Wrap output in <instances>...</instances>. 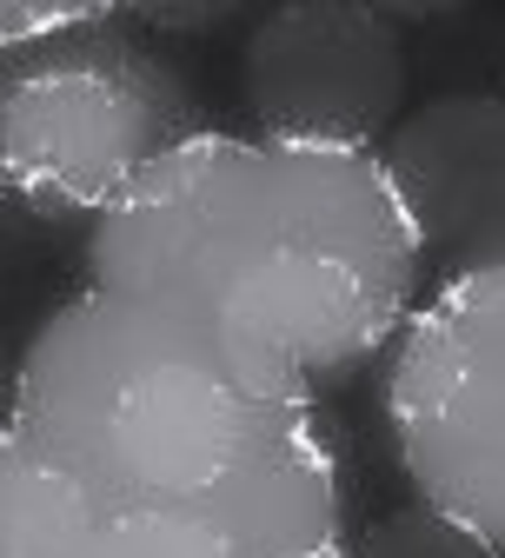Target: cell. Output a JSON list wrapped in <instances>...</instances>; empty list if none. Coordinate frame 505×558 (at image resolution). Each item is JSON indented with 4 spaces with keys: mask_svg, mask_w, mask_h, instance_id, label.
I'll return each mask as SVG.
<instances>
[{
    "mask_svg": "<svg viewBox=\"0 0 505 558\" xmlns=\"http://www.w3.org/2000/svg\"><path fill=\"white\" fill-rule=\"evenodd\" d=\"M87 287L193 306L333 392L425 300V259L373 147L200 126L87 227Z\"/></svg>",
    "mask_w": 505,
    "mask_h": 558,
    "instance_id": "cell-1",
    "label": "cell"
},
{
    "mask_svg": "<svg viewBox=\"0 0 505 558\" xmlns=\"http://www.w3.org/2000/svg\"><path fill=\"white\" fill-rule=\"evenodd\" d=\"M320 392L193 306L81 287L8 379L0 446L81 499H220L326 446Z\"/></svg>",
    "mask_w": 505,
    "mask_h": 558,
    "instance_id": "cell-2",
    "label": "cell"
},
{
    "mask_svg": "<svg viewBox=\"0 0 505 558\" xmlns=\"http://www.w3.org/2000/svg\"><path fill=\"white\" fill-rule=\"evenodd\" d=\"M187 133H200L187 74L120 8L0 53V206L40 227H94Z\"/></svg>",
    "mask_w": 505,
    "mask_h": 558,
    "instance_id": "cell-3",
    "label": "cell"
},
{
    "mask_svg": "<svg viewBox=\"0 0 505 558\" xmlns=\"http://www.w3.org/2000/svg\"><path fill=\"white\" fill-rule=\"evenodd\" d=\"M386 433L412 506L472 545L505 538V266L453 272L386 345Z\"/></svg>",
    "mask_w": 505,
    "mask_h": 558,
    "instance_id": "cell-4",
    "label": "cell"
},
{
    "mask_svg": "<svg viewBox=\"0 0 505 558\" xmlns=\"http://www.w3.org/2000/svg\"><path fill=\"white\" fill-rule=\"evenodd\" d=\"M339 446H313L220 499H81L0 446V558H346Z\"/></svg>",
    "mask_w": 505,
    "mask_h": 558,
    "instance_id": "cell-5",
    "label": "cell"
},
{
    "mask_svg": "<svg viewBox=\"0 0 505 558\" xmlns=\"http://www.w3.org/2000/svg\"><path fill=\"white\" fill-rule=\"evenodd\" d=\"M240 94L253 107V133L339 140L380 147L406 113L412 53L393 14L359 0H300L247 27Z\"/></svg>",
    "mask_w": 505,
    "mask_h": 558,
    "instance_id": "cell-6",
    "label": "cell"
},
{
    "mask_svg": "<svg viewBox=\"0 0 505 558\" xmlns=\"http://www.w3.org/2000/svg\"><path fill=\"white\" fill-rule=\"evenodd\" d=\"M373 154L419 233L425 287L505 266V100L492 87L406 107Z\"/></svg>",
    "mask_w": 505,
    "mask_h": 558,
    "instance_id": "cell-7",
    "label": "cell"
},
{
    "mask_svg": "<svg viewBox=\"0 0 505 558\" xmlns=\"http://www.w3.org/2000/svg\"><path fill=\"white\" fill-rule=\"evenodd\" d=\"M346 558H498V551L472 545L459 525L432 519L425 506H399V512H386L373 525H352Z\"/></svg>",
    "mask_w": 505,
    "mask_h": 558,
    "instance_id": "cell-8",
    "label": "cell"
},
{
    "mask_svg": "<svg viewBox=\"0 0 505 558\" xmlns=\"http://www.w3.org/2000/svg\"><path fill=\"white\" fill-rule=\"evenodd\" d=\"M94 8H0V53H21L34 40H53L67 27H81Z\"/></svg>",
    "mask_w": 505,
    "mask_h": 558,
    "instance_id": "cell-9",
    "label": "cell"
},
{
    "mask_svg": "<svg viewBox=\"0 0 505 558\" xmlns=\"http://www.w3.org/2000/svg\"><path fill=\"white\" fill-rule=\"evenodd\" d=\"M240 8L233 0H213V8H133L127 27L133 34H213V27H233Z\"/></svg>",
    "mask_w": 505,
    "mask_h": 558,
    "instance_id": "cell-10",
    "label": "cell"
},
{
    "mask_svg": "<svg viewBox=\"0 0 505 558\" xmlns=\"http://www.w3.org/2000/svg\"><path fill=\"white\" fill-rule=\"evenodd\" d=\"M0 426H8V373H0Z\"/></svg>",
    "mask_w": 505,
    "mask_h": 558,
    "instance_id": "cell-11",
    "label": "cell"
}]
</instances>
